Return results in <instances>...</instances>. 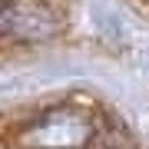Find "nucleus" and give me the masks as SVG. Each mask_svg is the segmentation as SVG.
<instances>
[{"mask_svg": "<svg viewBox=\"0 0 149 149\" xmlns=\"http://www.w3.org/2000/svg\"><path fill=\"white\" fill-rule=\"evenodd\" d=\"M96 139V123L86 109L53 106L20 133L23 149H86Z\"/></svg>", "mask_w": 149, "mask_h": 149, "instance_id": "nucleus-1", "label": "nucleus"}, {"mask_svg": "<svg viewBox=\"0 0 149 149\" xmlns=\"http://www.w3.org/2000/svg\"><path fill=\"white\" fill-rule=\"evenodd\" d=\"M60 17L47 0H0V40L40 43L56 37Z\"/></svg>", "mask_w": 149, "mask_h": 149, "instance_id": "nucleus-2", "label": "nucleus"}]
</instances>
